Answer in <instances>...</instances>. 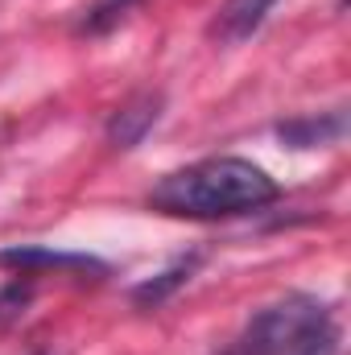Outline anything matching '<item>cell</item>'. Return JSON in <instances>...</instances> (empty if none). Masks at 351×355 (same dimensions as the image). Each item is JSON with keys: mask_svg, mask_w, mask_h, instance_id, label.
<instances>
[{"mask_svg": "<svg viewBox=\"0 0 351 355\" xmlns=\"http://www.w3.org/2000/svg\"><path fill=\"white\" fill-rule=\"evenodd\" d=\"M277 198V182L244 157H207L166 174L149 190V207L174 219H232Z\"/></svg>", "mask_w": 351, "mask_h": 355, "instance_id": "6da1fadb", "label": "cell"}, {"mask_svg": "<svg viewBox=\"0 0 351 355\" xmlns=\"http://www.w3.org/2000/svg\"><path fill=\"white\" fill-rule=\"evenodd\" d=\"M327 318H331V310L318 297L289 293V297L264 306V310H257L248 318V327L240 331L236 347H240V355H289L306 335H314Z\"/></svg>", "mask_w": 351, "mask_h": 355, "instance_id": "7a4b0ae2", "label": "cell"}, {"mask_svg": "<svg viewBox=\"0 0 351 355\" xmlns=\"http://www.w3.org/2000/svg\"><path fill=\"white\" fill-rule=\"evenodd\" d=\"M162 120V95L157 91H141V95H132L128 103H120L116 112H112V120H108V141L116 145V149H137L145 137H149V128Z\"/></svg>", "mask_w": 351, "mask_h": 355, "instance_id": "3957f363", "label": "cell"}, {"mask_svg": "<svg viewBox=\"0 0 351 355\" xmlns=\"http://www.w3.org/2000/svg\"><path fill=\"white\" fill-rule=\"evenodd\" d=\"M273 4L277 0H223L219 12H215V21H211V37L223 42V46L252 37L264 25V17L273 12Z\"/></svg>", "mask_w": 351, "mask_h": 355, "instance_id": "277c9868", "label": "cell"}, {"mask_svg": "<svg viewBox=\"0 0 351 355\" xmlns=\"http://www.w3.org/2000/svg\"><path fill=\"white\" fill-rule=\"evenodd\" d=\"M348 132V116L343 112H318V116H298V120H281L277 137L289 149H318V145H335Z\"/></svg>", "mask_w": 351, "mask_h": 355, "instance_id": "5b68a950", "label": "cell"}, {"mask_svg": "<svg viewBox=\"0 0 351 355\" xmlns=\"http://www.w3.org/2000/svg\"><path fill=\"white\" fill-rule=\"evenodd\" d=\"M0 268H21V272H33V268H62V272H108L103 261H95L87 252H50V248H4L0 252Z\"/></svg>", "mask_w": 351, "mask_h": 355, "instance_id": "8992f818", "label": "cell"}, {"mask_svg": "<svg viewBox=\"0 0 351 355\" xmlns=\"http://www.w3.org/2000/svg\"><path fill=\"white\" fill-rule=\"evenodd\" d=\"M198 268V252H190V257H182L174 261L170 268H162L153 281H145V285H137V293H132V302L137 306H162L174 289H182L186 281H190V272Z\"/></svg>", "mask_w": 351, "mask_h": 355, "instance_id": "52a82bcc", "label": "cell"}, {"mask_svg": "<svg viewBox=\"0 0 351 355\" xmlns=\"http://www.w3.org/2000/svg\"><path fill=\"white\" fill-rule=\"evenodd\" d=\"M132 4H137V0H95V4L87 8V17H83L79 29H83V33H103V29H112V25L124 17Z\"/></svg>", "mask_w": 351, "mask_h": 355, "instance_id": "ba28073f", "label": "cell"}, {"mask_svg": "<svg viewBox=\"0 0 351 355\" xmlns=\"http://www.w3.org/2000/svg\"><path fill=\"white\" fill-rule=\"evenodd\" d=\"M29 297H33V285H29V281H12V285H4V289H0V327L17 322V318L25 314Z\"/></svg>", "mask_w": 351, "mask_h": 355, "instance_id": "9c48e42d", "label": "cell"}, {"mask_svg": "<svg viewBox=\"0 0 351 355\" xmlns=\"http://www.w3.org/2000/svg\"><path fill=\"white\" fill-rule=\"evenodd\" d=\"M289 355H339V327H335V318H327L314 335H306Z\"/></svg>", "mask_w": 351, "mask_h": 355, "instance_id": "30bf717a", "label": "cell"}, {"mask_svg": "<svg viewBox=\"0 0 351 355\" xmlns=\"http://www.w3.org/2000/svg\"><path fill=\"white\" fill-rule=\"evenodd\" d=\"M219 355H240V347H236V343H232V347H223V352Z\"/></svg>", "mask_w": 351, "mask_h": 355, "instance_id": "8fae6325", "label": "cell"}, {"mask_svg": "<svg viewBox=\"0 0 351 355\" xmlns=\"http://www.w3.org/2000/svg\"><path fill=\"white\" fill-rule=\"evenodd\" d=\"M37 355H50V352H37Z\"/></svg>", "mask_w": 351, "mask_h": 355, "instance_id": "7c38bea8", "label": "cell"}]
</instances>
